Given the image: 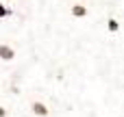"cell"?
I'll return each instance as SVG.
<instances>
[{"mask_svg": "<svg viewBox=\"0 0 124 117\" xmlns=\"http://www.w3.org/2000/svg\"><path fill=\"white\" fill-rule=\"evenodd\" d=\"M0 59L2 61H13L15 59V50L7 43H0Z\"/></svg>", "mask_w": 124, "mask_h": 117, "instance_id": "6da1fadb", "label": "cell"}, {"mask_svg": "<svg viewBox=\"0 0 124 117\" xmlns=\"http://www.w3.org/2000/svg\"><path fill=\"white\" fill-rule=\"evenodd\" d=\"M31 109H33V113L37 117H48V106H46L44 102H33Z\"/></svg>", "mask_w": 124, "mask_h": 117, "instance_id": "7a4b0ae2", "label": "cell"}, {"mask_svg": "<svg viewBox=\"0 0 124 117\" xmlns=\"http://www.w3.org/2000/svg\"><path fill=\"white\" fill-rule=\"evenodd\" d=\"M72 15H74V17H85V15H87V9H85L83 4H74V7H72Z\"/></svg>", "mask_w": 124, "mask_h": 117, "instance_id": "3957f363", "label": "cell"}, {"mask_svg": "<svg viewBox=\"0 0 124 117\" xmlns=\"http://www.w3.org/2000/svg\"><path fill=\"white\" fill-rule=\"evenodd\" d=\"M107 28H109V30H111V33H116V30H118V28H120V22H118V20H116V17H111V20H109V22H107Z\"/></svg>", "mask_w": 124, "mask_h": 117, "instance_id": "277c9868", "label": "cell"}, {"mask_svg": "<svg viewBox=\"0 0 124 117\" xmlns=\"http://www.w3.org/2000/svg\"><path fill=\"white\" fill-rule=\"evenodd\" d=\"M7 15H11V9H9V7H4V4L0 2V20H2V17H7Z\"/></svg>", "mask_w": 124, "mask_h": 117, "instance_id": "5b68a950", "label": "cell"}, {"mask_svg": "<svg viewBox=\"0 0 124 117\" xmlns=\"http://www.w3.org/2000/svg\"><path fill=\"white\" fill-rule=\"evenodd\" d=\"M0 117H7V111H4V106H0Z\"/></svg>", "mask_w": 124, "mask_h": 117, "instance_id": "8992f818", "label": "cell"}]
</instances>
